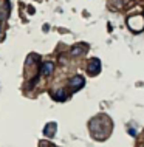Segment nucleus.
Instances as JSON below:
<instances>
[{
  "instance_id": "obj_1",
  "label": "nucleus",
  "mask_w": 144,
  "mask_h": 147,
  "mask_svg": "<svg viewBox=\"0 0 144 147\" xmlns=\"http://www.w3.org/2000/svg\"><path fill=\"white\" fill-rule=\"evenodd\" d=\"M127 25H129L130 31L133 33H141L144 30V16L143 14H133L127 19Z\"/></svg>"
},
{
  "instance_id": "obj_2",
  "label": "nucleus",
  "mask_w": 144,
  "mask_h": 147,
  "mask_svg": "<svg viewBox=\"0 0 144 147\" xmlns=\"http://www.w3.org/2000/svg\"><path fill=\"white\" fill-rule=\"evenodd\" d=\"M87 71L91 76H96V74L101 73V61L98 57H91L89 63H87Z\"/></svg>"
},
{
  "instance_id": "obj_3",
  "label": "nucleus",
  "mask_w": 144,
  "mask_h": 147,
  "mask_svg": "<svg viewBox=\"0 0 144 147\" xmlns=\"http://www.w3.org/2000/svg\"><path fill=\"white\" fill-rule=\"evenodd\" d=\"M68 85H70V88L71 91H78V90H81L84 85H85V79H84V76H81V74H76V76H73L68 81Z\"/></svg>"
},
{
  "instance_id": "obj_4",
  "label": "nucleus",
  "mask_w": 144,
  "mask_h": 147,
  "mask_svg": "<svg viewBox=\"0 0 144 147\" xmlns=\"http://www.w3.org/2000/svg\"><path fill=\"white\" fill-rule=\"evenodd\" d=\"M41 71H42V74H45V76H50V74L54 71V63L51 62V61H45V62L42 63Z\"/></svg>"
},
{
  "instance_id": "obj_5",
  "label": "nucleus",
  "mask_w": 144,
  "mask_h": 147,
  "mask_svg": "<svg viewBox=\"0 0 144 147\" xmlns=\"http://www.w3.org/2000/svg\"><path fill=\"white\" fill-rule=\"evenodd\" d=\"M56 130H57V125H56V122H50V124L45 125V129H43V133L47 135V136H54Z\"/></svg>"
},
{
  "instance_id": "obj_6",
  "label": "nucleus",
  "mask_w": 144,
  "mask_h": 147,
  "mask_svg": "<svg viewBox=\"0 0 144 147\" xmlns=\"http://www.w3.org/2000/svg\"><path fill=\"white\" fill-rule=\"evenodd\" d=\"M85 51H87L85 45H76L74 48H71V56H79V54L85 53Z\"/></svg>"
},
{
  "instance_id": "obj_7",
  "label": "nucleus",
  "mask_w": 144,
  "mask_h": 147,
  "mask_svg": "<svg viewBox=\"0 0 144 147\" xmlns=\"http://www.w3.org/2000/svg\"><path fill=\"white\" fill-rule=\"evenodd\" d=\"M53 98L56 99V101H65L67 99V91L65 90H57L53 93Z\"/></svg>"
},
{
  "instance_id": "obj_8",
  "label": "nucleus",
  "mask_w": 144,
  "mask_h": 147,
  "mask_svg": "<svg viewBox=\"0 0 144 147\" xmlns=\"http://www.w3.org/2000/svg\"><path fill=\"white\" fill-rule=\"evenodd\" d=\"M129 133L132 135V136H137V132H135L133 129H130V130H129Z\"/></svg>"
},
{
  "instance_id": "obj_9",
  "label": "nucleus",
  "mask_w": 144,
  "mask_h": 147,
  "mask_svg": "<svg viewBox=\"0 0 144 147\" xmlns=\"http://www.w3.org/2000/svg\"><path fill=\"white\" fill-rule=\"evenodd\" d=\"M0 31H2V23H0Z\"/></svg>"
}]
</instances>
